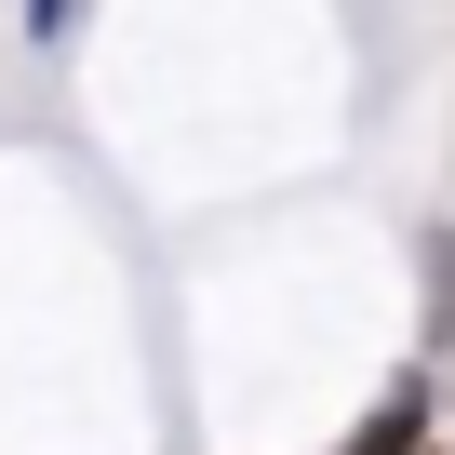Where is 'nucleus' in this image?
<instances>
[{
	"mask_svg": "<svg viewBox=\"0 0 455 455\" xmlns=\"http://www.w3.org/2000/svg\"><path fill=\"white\" fill-rule=\"evenodd\" d=\"M428 402H442L428 375H388V402H375V415H362L335 455H428Z\"/></svg>",
	"mask_w": 455,
	"mask_h": 455,
	"instance_id": "f257e3e1",
	"label": "nucleus"
},
{
	"mask_svg": "<svg viewBox=\"0 0 455 455\" xmlns=\"http://www.w3.org/2000/svg\"><path fill=\"white\" fill-rule=\"evenodd\" d=\"M428 335L455 348V242H428Z\"/></svg>",
	"mask_w": 455,
	"mask_h": 455,
	"instance_id": "f03ea898",
	"label": "nucleus"
}]
</instances>
